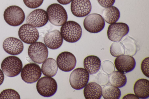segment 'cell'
<instances>
[{"mask_svg": "<svg viewBox=\"0 0 149 99\" xmlns=\"http://www.w3.org/2000/svg\"><path fill=\"white\" fill-rule=\"evenodd\" d=\"M60 31L63 39L69 43L77 42L82 34V29L80 25L73 21L66 22L62 25Z\"/></svg>", "mask_w": 149, "mask_h": 99, "instance_id": "6da1fadb", "label": "cell"}, {"mask_svg": "<svg viewBox=\"0 0 149 99\" xmlns=\"http://www.w3.org/2000/svg\"><path fill=\"white\" fill-rule=\"evenodd\" d=\"M46 12L49 22L54 26H61L67 21V12L60 4L55 3L51 4L47 7Z\"/></svg>", "mask_w": 149, "mask_h": 99, "instance_id": "7a4b0ae2", "label": "cell"}, {"mask_svg": "<svg viewBox=\"0 0 149 99\" xmlns=\"http://www.w3.org/2000/svg\"><path fill=\"white\" fill-rule=\"evenodd\" d=\"M21 60L17 57L10 56L5 58L1 64V68L5 74L8 77H14L19 75L22 68Z\"/></svg>", "mask_w": 149, "mask_h": 99, "instance_id": "3957f363", "label": "cell"}, {"mask_svg": "<svg viewBox=\"0 0 149 99\" xmlns=\"http://www.w3.org/2000/svg\"><path fill=\"white\" fill-rule=\"evenodd\" d=\"M3 16L6 22L13 26L20 25L25 19V13L23 10L20 7L15 5L7 7L4 12Z\"/></svg>", "mask_w": 149, "mask_h": 99, "instance_id": "277c9868", "label": "cell"}, {"mask_svg": "<svg viewBox=\"0 0 149 99\" xmlns=\"http://www.w3.org/2000/svg\"><path fill=\"white\" fill-rule=\"evenodd\" d=\"M28 53L32 61L36 63L41 64L47 58L48 51L45 44L41 42H36L29 46Z\"/></svg>", "mask_w": 149, "mask_h": 99, "instance_id": "5b68a950", "label": "cell"}, {"mask_svg": "<svg viewBox=\"0 0 149 99\" xmlns=\"http://www.w3.org/2000/svg\"><path fill=\"white\" fill-rule=\"evenodd\" d=\"M36 87L38 92L40 95L49 97L54 95L56 92L57 84L54 78L46 76L39 79Z\"/></svg>", "mask_w": 149, "mask_h": 99, "instance_id": "8992f818", "label": "cell"}, {"mask_svg": "<svg viewBox=\"0 0 149 99\" xmlns=\"http://www.w3.org/2000/svg\"><path fill=\"white\" fill-rule=\"evenodd\" d=\"M89 74L84 69L78 68L71 73L69 82L71 87L77 90H81L88 83Z\"/></svg>", "mask_w": 149, "mask_h": 99, "instance_id": "52a82bcc", "label": "cell"}, {"mask_svg": "<svg viewBox=\"0 0 149 99\" xmlns=\"http://www.w3.org/2000/svg\"><path fill=\"white\" fill-rule=\"evenodd\" d=\"M86 30L91 33H97L101 31L105 25L102 16L97 13H92L86 16L83 22Z\"/></svg>", "mask_w": 149, "mask_h": 99, "instance_id": "ba28073f", "label": "cell"}, {"mask_svg": "<svg viewBox=\"0 0 149 99\" xmlns=\"http://www.w3.org/2000/svg\"><path fill=\"white\" fill-rule=\"evenodd\" d=\"M41 75V69L39 65L31 63L26 64L22 68L21 76L25 82L31 84L37 81Z\"/></svg>", "mask_w": 149, "mask_h": 99, "instance_id": "9c48e42d", "label": "cell"}, {"mask_svg": "<svg viewBox=\"0 0 149 99\" xmlns=\"http://www.w3.org/2000/svg\"><path fill=\"white\" fill-rule=\"evenodd\" d=\"M129 31L128 26L123 22H116L110 25L107 31V37L110 40L114 42L120 41Z\"/></svg>", "mask_w": 149, "mask_h": 99, "instance_id": "30bf717a", "label": "cell"}, {"mask_svg": "<svg viewBox=\"0 0 149 99\" xmlns=\"http://www.w3.org/2000/svg\"><path fill=\"white\" fill-rule=\"evenodd\" d=\"M18 34L21 40L28 44L36 42L39 37L37 29L28 23L23 24L20 26L18 30Z\"/></svg>", "mask_w": 149, "mask_h": 99, "instance_id": "8fae6325", "label": "cell"}, {"mask_svg": "<svg viewBox=\"0 0 149 99\" xmlns=\"http://www.w3.org/2000/svg\"><path fill=\"white\" fill-rule=\"evenodd\" d=\"M77 63L76 58L72 53L63 52L59 54L56 58V63L59 69L65 72H69L75 68Z\"/></svg>", "mask_w": 149, "mask_h": 99, "instance_id": "7c38bea8", "label": "cell"}, {"mask_svg": "<svg viewBox=\"0 0 149 99\" xmlns=\"http://www.w3.org/2000/svg\"><path fill=\"white\" fill-rule=\"evenodd\" d=\"M114 64L117 71L126 73L134 69L136 62L133 57L123 54L117 57L115 60Z\"/></svg>", "mask_w": 149, "mask_h": 99, "instance_id": "4fadbf2b", "label": "cell"}, {"mask_svg": "<svg viewBox=\"0 0 149 99\" xmlns=\"http://www.w3.org/2000/svg\"><path fill=\"white\" fill-rule=\"evenodd\" d=\"M70 8L73 15L77 17H81L90 13L92 6L90 0H72Z\"/></svg>", "mask_w": 149, "mask_h": 99, "instance_id": "5bb4252c", "label": "cell"}, {"mask_svg": "<svg viewBox=\"0 0 149 99\" xmlns=\"http://www.w3.org/2000/svg\"><path fill=\"white\" fill-rule=\"evenodd\" d=\"M48 20L46 11L41 9H37L31 12L26 18V22L35 27L44 26Z\"/></svg>", "mask_w": 149, "mask_h": 99, "instance_id": "9a60e30c", "label": "cell"}, {"mask_svg": "<svg viewBox=\"0 0 149 99\" xmlns=\"http://www.w3.org/2000/svg\"><path fill=\"white\" fill-rule=\"evenodd\" d=\"M3 47L7 53L12 55H17L22 52L24 45L19 39L11 37L7 38L4 40L3 44Z\"/></svg>", "mask_w": 149, "mask_h": 99, "instance_id": "2e32d148", "label": "cell"}, {"mask_svg": "<svg viewBox=\"0 0 149 99\" xmlns=\"http://www.w3.org/2000/svg\"><path fill=\"white\" fill-rule=\"evenodd\" d=\"M44 41L47 47L51 49L55 50L61 46L63 40L61 32L57 30H55L46 34Z\"/></svg>", "mask_w": 149, "mask_h": 99, "instance_id": "e0dca14e", "label": "cell"}, {"mask_svg": "<svg viewBox=\"0 0 149 99\" xmlns=\"http://www.w3.org/2000/svg\"><path fill=\"white\" fill-rule=\"evenodd\" d=\"M84 95L86 99H100L102 96V88L96 82H89L84 87Z\"/></svg>", "mask_w": 149, "mask_h": 99, "instance_id": "ac0fdd59", "label": "cell"}, {"mask_svg": "<svg viewBox=\"0 0 149 99\" xmlns=\"http://www.w3.org/2000/svg\"><path fill=\"white\" fill-rule=\"evenodd\" d=\"M135 94L140 99L149 97V81L144 78L140 79L135 82L133 87Z\"/></svg>", "mask_w": 149, "mask_h": 99, "instance_id": "d6986e66", "label": "cell"}, {"mask_svg": "<svg viewBox=\"0 0 149 99\" xmlns=\"http://www.w3.org/2000/svg\"><path fill=\"white\" fill-rule=\"evenodd\" d=\"M84 69L92 75L97 73L100 69L101 62L97 56L91 55L87 56L84 60L83 62Z\"/></svg>", "mask_w": 149, "mask_h": 99, "instance_id": "ffe728a7", "label": "cell"}, {"mask_svg": "<svg viewBox=\"0 0 149 99\" xmlns=\"http://www.w3.org/2000/svg\"><path fill=\"white\" fill-rule=\"evenodd\" d=\"M102 15L105 21L111 24L116 22L118 20L120 13L117 7L112 6L104 9L102 12Z\"/></svg>", "mask_w": 149, "mask_h": 99, "instance_id": "44dd1931", "label": "cell"}, {"mask_svg": "<svg viewBox=\"0 0 149 99\" xmlns=\"http://www.w3.org/2000/svg\"><path fill=\"white\" fill-rule=\"evenodd\" d=\"M58 66L56 61L52 58H49L43 62L41 66V70L45 76L53 77L56 74Z\"/></svg>", "mask_w": 149, "mask_h": 99, "instance_id": "7402d4cb", "label": "cell"}, {"mask_svg": "<svg viewBox=\"0 0 149 99\" xmlns=\"http://www.w3.org/2000/svg\"><path fill=\"white\" fill-rule=\"evenodd\" d=\"M108 80L111 85L118 88L124 87L127 82V78L125 73L118 71L111 73Z\"/></svg>", "mask_w": 149, "mask_h": 99, "instance_id": "603a6c76", "label": "cell"}, {"mask_svg": "<svg viewBox=\"0 0 149 99\" xmlns=\"http://www.w3.org/2000/svg\"><path fill=\"white\" fill-rule=\"evenodd\" d=\"M121 95L120 89L112 85H106L102 89V96L104 99H118Z\"/></svg>", "mask_w": 149, "mask_h": 99, "instance_id": "cb8c5ba5", "label": "cell"}, {"mask_svg": "<svg viewBox=\"0 0 149 99\" xmlns=\"http://www.w3.org/2000/svg\"><path fill=\"white\" fill-rule=\"evenodd\" d=\"M125 49L123 45L120 42H116L111 45L110 49L111 55L117 57L125 53Z\"/></svg>", "mask_w": 149, "mask_h": 99, "instance_id": "d4e9b609", "label": "cell"}, {"mask_svg": "<svg viewBox=\"0 0 149 99\" xmlns=\"http://www.w3.org/2000/svg\"><path fill=\"white\" fill-rule=\"evenodd\" d=\"M20 99V97L18 93L12 89L3 90L0 93V99Z\"/></svg>", "mask_w": 149, "mask_h": 99, "instance_id": "484cf974", "label": "cell"}, {"mask_svg": "<svg viewBox=\"0 0 149 99\" xmlns=\"http://www.w3.org/2000/svg\"><path fill=\"white\" fill-rule=\"evenodd\" d=\"M44 0H23L24 4L28 8L34 9L40 6Z\"/></svg>", "mask_w": 149, "mask_h": 99, "instance_id": "4316f807", "label": "cell"}, {"mask_svg": "<svg viewBox=\"0 0 149 99\" xmlns=\"http://www.w3.org/2000/svg\"><path fill=\"white\" fill-rule=\"evenodd\" d=\"M102 67L103 70L108 74H110L115 70L114 66L112 62L108 60L103 62Z\"/></svg>", "mask_w": 149, "mask_h": 99, "instance_id": "83f0119b", "label": "cell"}, {"mask_svg": "<svg viewBox=\"0 0 149 99\" xmlns=\"http://www.w3.org/2000/svg\"><path fill=\"white\" fill-rule=\"evenodd\" d=\"M149 57L144 59L141 62V69L143 74L146 77L149 78Z\"/></svg>", "mask_w": 149, "mask_h": 99, "instance_id": "f1b7e54d", "label": "cell"}, {"mask_svg": "<svg viewBox=\"0 0 149 99\" xmlns=\"http://www.w3.org/2000/svg\"><path fill=\"white\" fill-rule=\"evenodd\" d=\"M99 4L104 8H107L112 6L115 0H97Z\"/></svg>", "mask_w": 149, "mask_h": 99, "instance_id": "f546056e", "label": "cell"}, {"mask_svg": "<svg viewBox=\"0 0 149 99\" xmlns=\"http://www.w3.org/2000/svg\"><path fill=\"white\" fill-rule=\"evenodd\" d=\"M97 82L100 84L103 85V84L105 85L107 83V76L103 73H100L97 75Z\"/></svg>", "mask_w": 149, "mask_h": 99, "instance_id": "4dcf8cb0", "label": "cell"}, {"mask_svg": "<svg viewBox=\"0 0 149 99\" xmlns=\"http://www.w3.org/2000/svg\"><path fill=\"white\" fill-rule=\"evenodd\" d=\"M123 99H139V98L135 94L129 93L125 95L123 98Z\"/></svg>", "mask_w": 149, "mask_h": 99, "instance_id": "1f68e13d", "label": "cell"}, {"mask_svg": "<svg viewBox=\"0 0 149 99\" xmlns=\"http://www.w3.org/2000/svg\"><path fill=\"white\" fill-rule=\"evenodd\" d=\"M59 3L63 5H65L70 3L72 0H57Z\"/></svg>", "mask_w": 149, "mask_h": 99, "instance_id": "d6a6232c", "label": "cell"}, {"mask_svg": "<svg viewBox=\"0 0 149 99\" xmlns=\"http://www.w3.org/2000/svg\"><path fill=\"white\" fill-rule=\"evenodd\" d=\"M4 76L2 71L0 69V86L3 83L4 80Z\"/></svg>", "mask_w": 149, "mask_h": 99, "instance_id": "836d02e7", "label": "cell"}, {"mask_svg": "<svg viewBox=\"0 0 149 99\" xmlns=\"http://www.w3.org/2000/svg\"><path fill=\"white\" fill-rule=\"evenodd\" d=\"M129 45H128L127 44H126L127 45H126V46H125V47H128V48L127 49H132V48H134V49H136V47H133L132 46H134V45H135V44H134L133 45V44H132V43H130H130H129Z\"/></svg>", "mask_w": 149, "mask_h": 99, "instance_id": "e575fe53", "label": "cell"}]
</instances>
